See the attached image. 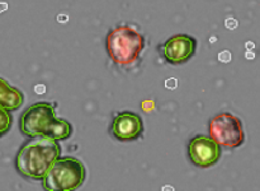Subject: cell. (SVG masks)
<instances>
[{"instance_id":"cell-1","label":"cell","mask_w":260,"mask_h":191,"mask_svg":"<svg viewBox=\"0 0 260 191\" xmlns=\"http://www.w3.org/2000/svg\"><path fill=\"white\" fill-rule=\"evenodd\" d=\"M61 155V145L51 138H32L22 145L15 157V168L23 177L42 181L51 166Z\"/></svg>"},{"instance_id":"cell-2","label":"cell","mask_w":260,"mask_h":191,"mask_svg":"<svg viewBox=\"0 0 260 191\" xmlns=\"http://www.w3.org/2000/svg\"><path fill=\"white\" fill-rule=\"evenodd\" d=\"M19 129L28 138H51L65 140L73 134V126L65 119L56 117V104L38 102L28 107L19 119Z\"/></svg>"},{"instance_id":"cell-3","label":"cell","mask_w":260,"mask_h":191,"mask_svg":"<svg viewBox=\"0 0 260 191\" xmlns=\"http://www.w3.org/2000/svg\"><path fill=\"white\" fill-rule=\"evenodd\" d=\"M107 53L119 66H131L145 48V37L132 25H118L106 37Z\"/></svg>"},{"instance_id":"cell-4","label":"cell","mask_w":260,"mask_h":191,"mask_svg":"<svg viewBox=\"0 0 260 191\" xmlns=\"http://www.w3.org/2000/svg\"><path fill=\"white\" fill-rule=\"evenodd\" d=\"M86 178V168L75 157H58L43 177L42 186L47 191H73Z\"/></svg>"},{"instance_id":"cell-5","label":"cell","mask_w":260,"mask_h":191,"mask_svg":"<svg viewBox=\"0 0 260 191\" xmlns=\"http://www.w3.org/2000/svg\"><path fill=\"white\" fill-rule=\"evenodd\" d=\"M210 137L221 147L235 149L245 142V132L241 120L230 112H221L210 120Z\"/></svg>"},{"instance_id":"cell-6","label":"cell","mask_w":260,"mask_h":191,"mask_svg":"<svg viewBox=\"0 0 260 191\" xmlns=\"http://www.w3.org/2000/svg\"><path fill=\"white\" fill-rule=\"evenodd\" d=\"M159 48L168 63L179 65L187 63L194 55L197 50V40L193 36L179 33L168 38L162 45L159 46Z\"/></svg>"},{"instance_id":"cell-7","label":"cell","mask_w":260,"mask_h":191,"mask_svg":"<svg viewBox=\"0 0 260 191\" xmlns=\"http://www.w3.org/2000/svg\"><path fill=\"white\" fill-rule=\"evenodd\" d=\"M190 162L200 168H208L216 165L221 158V145L206 135L192 138L188 144Z\"/></svg>"},{"instance_id":"cell-8","label":"cell","mask_w":260,"mask_h":191,"mask_svg":"<svg viewBox=\"0 0 260 191\" xmlns=\"http://www.w3.org/2000/svg\"><path fill=\"white\" fill-rule=\"evenodd\" d=\"M111 134L119 142H132L144 134V122L140 115L131 111L119 112L111 125Z\"/></svg>"},{"instance_id":"cell-9","label":"cell","mask_w":260,"mask_h":191,"mask_svg":"<svg viewBox=\"0 0 260 191\" xmlns=\"http://www.w3.org/2000/svg\"><path fill=\"white\" fill-rule=\"evenodd\" d=\"M24 102V96L15 87L10 86L5 79L0 78V107L15 111L22 107Z\"/></svg>"},{"instance_id":"cell-10","label":"cell","mask_w":260,"mask_h":191,"mask_svg":"<svg viewBox=\"0 0 260 191\" xmlns=\"http://www.w3.org/2000/svg\"><path fill=\"white\" fill-rule=\"evenodd\" d=\"M13 117L10 115L9 110L0 107V138L4 137L12 127Z\"/></svg>"},{"instance_id":"cell-11","label":"cell","mask_w":260,"mask_h":191,"mask_svg":"<svg viewBox=\"0 0 260 191\" xmlns=\"http://www.w3.org/2000/svg\"><path fill=\"white\" fill-rule=\"evenodd\" d=\"M231 59H233V55H231L230 51H222V52L218 53V60L222 61V63H230Z\"/></svg>"},{"instance_id":"cell-12","label":"cell","mask_w":260,"mask_h":191,"mask_svg":"<svg viewBox=\"0 0 260 191\" xmlns=\"http://www.w3.org/2000/svg\"><path fill=\"white\" fill-rule=\"evenodd\" d=\"M225 25L229 30H235V28L238 27V20H236L235 18H228L225 22Z\"/></svg>"},{"instance_id":"cell-13","label":"cell","mask_w":260,"mask_h":191,"mask_svg":"<svg viewBox=\"0 0 260 191\" xmlns=\"http://www.w3.org/2000/svg\"><path fill=\"white\" fill-rule=\"evenodd\" d=\"M177 79L175 78H170V79H167V81H165V87H167L168 89H174L177 88Z\"/></svg>"},{"instance_id":"cell-14","label":"cell","mask_w":260,"mask_h":191,"mask_svg":"<svg viewBox=\"0 0 260 191\" xmlns=\"http://www.w3.org/2000/svg\"><path fill=\"white\" fill-rule=\"evenodd\" d=\"M35 92L37 94H43L46 92V87L43 84H37V86H35Z\"/></svg>"},{"instance_id":"cell-15","label":"cell","mask_w":260,"mask_h":191,"mask_svg":"<svg viewBox=\"0 0 260 191\" xmlns=\"http://www.w3.org/2000/svg\"><path fill=\"white\" fill-rule=\"evenodd\" d=\"M57 20H58V22H61V23H65V22H68V20H69V17L66 14H58L57 15Z\"/></svg>"},{"instance_id":"cell-16","label":"cell","mask_w":260,"mask_h":191,"mask_svg":"<svg viewBox=\"0 0 260 191\" xmlns=\"http://www.w3.org/2000/svg\"><path fill=\"white\" fill-rule=\"evenodd\" d=\"M245 58L248 59V60H253V59H255V53L253 52V51H246L245 53Z\"/></svg>"},{"instance_id":"cell-17","label":"cell","mask_w":260,"mask_h":191,"mask_svg":"<svg viewBox=\"0 0 260 191\" xmlns=\"http://www.w3.org/2000/svg\"><path fill=\"white\" fill-rule=\"evenodd\" d=\"M245 47L248 48L249 51H253V50H254V47H255V43L251 42V41H248V42L245 43Z\"/></svg>"},{"instance_id":"cell-18","label":"cell","mask_w":260,"mask_h":191,"mask_svg":"<svg viewBox=\"0 0 260 191\" xmlns=\"http://www.w3.org/2000/svg\"><path fill=\"white\" fill-rule=\"evenodd\" d=\"M8 9V4L7 3H0V13L4 12V10Z\"/></svg>"}]
</instances>
